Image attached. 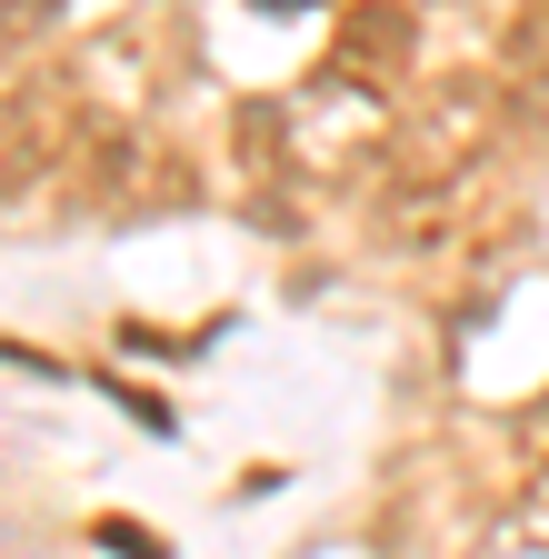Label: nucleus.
Listing matches in <instances>:
<instances>
[{
	"instance_id": "nucleus-1",
	"label": "nucleus",
	"mask_w": 549,
	"mask_h": 559,
	"mask_svg": "<svg viewBox=\"0 0 549 559\" xmlns=\"http://www.w3.org/2000/svg\"><path fill=\"white\" fill-rule=\"evenodd\" d=\"M100 549H120V559H170L160 530H130V520H100Z\"/></svg>"
}]
</instances>
